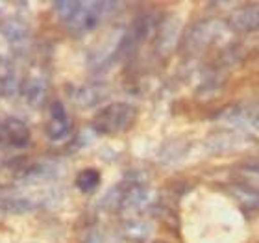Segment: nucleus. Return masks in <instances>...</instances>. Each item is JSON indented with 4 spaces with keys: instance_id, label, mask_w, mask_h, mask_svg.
I'll return each instance as SVG.
<instances>
[{
    "instance_id": "nucleus-1",
    "label": "nucleus",
    "mask_w": 259,
    "mask_h": 243,
    "mask_svg": "<svg viewBox=\"0 0 259 243\" xmlns=\"http://www.w3.org/2000/svg\"><path fill=\"white\" fill-rule=\"evenodd\" d=\"M115 4L108 2H56V13L70 33L74 36H83V33L91 32L100 24L104 13L108 8H113Z\"/></svg>"
},
{
    "instance_id": "nucleus-2",
    "label": "nucleus",
    "mask_w": 259,
    "mask_h": 243,
    "mask_svg": "<svg viewBox=\"0 0 259 243\" xmlns=\"http://www.w3.org/2000/svg\"><path fill=\"white\" fill-rule=\"evenodd\" d=\"M137 119V108L128 102H113L108 104L95 115L93 128L98 134H120L128 132Z\"/></svg>"
},
{
    "instance_id": "nucleus-3",
    "label": "nucleus",
    "mask_w": 259,
    "mask_h": 243,
    "mask_svg": "<svg viewBox=\"0 0 259 243\" xmlns=\"http://www.w3.org/2000/svg\"><path fill=\"white\" fill-rule=\"evenodd\" d=\"M47 135L50 141H63L72 132V121H70L63 102L54 100L50 104V117L47 121Z\"/></svg>"
},
{
    "instance_id": "nucleus-4",
    "label": "nucleus",
    "mask_w": 259,
    "mask_h": 243,
    "mask_svg": "<svg viewBox=\"0 0 259 243\" xmlns=\"http://www.w3.org/2000/svg\"><path fill=\"white\" fill-rule=\"evenodd\" d=\"M32 140L30 128L26 126V123L17 117H8L2 121L0 124V143L13 149H22L26 147Z\"/></svg>"
},
{
    "instance_id": "nucleus-5",
    "label": "nucleus",
    "mask_w": 259,
    "mask_h": 243,
    "mask_svg": "<svg viewBox=\"0 0 259 243\" xmlns=\"http://www.w3.org/2000/svg\"><path fill=\"white\" fill-rule=\"evenodd\" d=\"M19 73L13 61L8 58H0V97H11L19 91Z\"/></svg>"
},
{
    "instance_id": "nucleus-6",
    "label": "nucleus",
    "mask_w": 259,
    "mask_h": 243,
    "mask_svg": "<svg viewBox=\"0 0 259 243\" xmlns=\"http://www.w3.org/2000/svg\"><path fill=\"white\" fill-rule=\"evenodd\" d=\"M22 97L26 98L30 106H39L43 102L45 95H47V82L41 75H30L21 86Z\"/></svg>"
},
{
    "instance_id": "nucleus-7",
    "label": "nucleus",
    "mask_w": 259,
    "mask_h": 243,
    "mask_svg": "<svg viewBox=\"0 0 259 243\" xmlns=\"http://www.w3.org/2000/svg\"><path fill=\"white\" fill-rule=\"evenodd\" d=\"M0 30H2V33L8 38V41L13 47H24V45H28L30 32H28V26L24 22L17 21V19H8V21L2 22Z\"/></svg>"
},
{
    "instance_id": "nucleus-8",
    "label": "nucleus",
    "mask_w": 259,
    "mask_h": 243,
    "mask_svg": "<svg viewBox=\"0 0 259 243\" xmlns=\"http://www.w3.org/2000/svg\"><path fill=\"white\" fill-rule=\"evenodd\" d=\"M232 24L237 30H255L259 28V6H252L243 11H237L232 17Z\"/></svg>"
},
{
    "instance_id": "nucleus-9",
    "label": "nucleus",
    "mask_w": 259,
    "mask_h": 243,
    "mask_svg": "<svg viewBox=\"0 0 259 243\" xmlns=\"http://www.w3.org/2000/svg\"><path fill=\"white\" fill-rule=\"evenodd\" d=\"M98 184H100V173L97 169H83L76 177V188L83 191V193L95 191L98 188Z\"/></svg>"
},
{
    "instance_id": "nucleus-10",
    "label": "nucleus",
    "mask_w": 259,
    "mask_h": 243,
    "mask_svg": "<svg viewBox=\"0 0 259 243\" xmlns=\"http://www.w3.org/2000/svg\"><path fill=\"white\" fill-rule=\"evenodd\" d=\"M230 191H232L233 197L244 208H255V206H259V193L255 189L244 188V186H233V188H230Z\"/></svg>"
},
{
    "instance_id": "nucleus-11",
    "label": "nucleus",
    "mask_w": 259,
    "mask_h": 243,
    "mask_svg": "<svg viewBox=\"0 0 259 243\" xmlns=\"http://www.w3.org/2000/svg\"><path fill=\"white\" fill-rule=\"evenodd\" d=\"M243 171H244V175H250V177H254V179L259 180V160H254V162L244 163Z\"/></svg>"
},
{
    "instance_id": "nucleus-12",
    "label": "nucleus",
    "mask_w": 259,
    "mask_h": 243,
    "mask_svg": "<svg viewBox=\"0 0 259 243\" xmlns=\"http://www.w3.org/2000/svg\"><path fill=\"white\" fill-rule=\"evenodd\" d=\"M246 123L252 124L254 128H259V106L254 110H250L248 114H246Z\"/></svg>"
}]
</instances>
